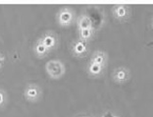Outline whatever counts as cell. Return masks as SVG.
I'll return each instance as SVG.
<instances>
[{
    "label": "cell",
    "instance_id": "6da1fadb",
    "mask_svg": "<svg viewBox=\"0 0 153 117\" xmlns=\"http://www.w3.org/2000/svg\"><path fill=\"white\" fill-rule=\"evenodd\" d=\"M46 71L51 78L58 79L64 75L65 67L64 64L59 60H52L46 64Z\"/></svg>",
    "mask_w": 153,
    "mask_h": 117
},
{
    "label": "cell",
    "instance_id": "7a4b0ae2",
    "mask_svg": "<svg viewBox=\"0 0 153 117\" xmlns=\"http://www.w3.org/2000/svg\"><path fill=\"white\" fill-rule=\"evenodd\" d=\"M74 18V12L72 11V9L65 7L58 14V23L63 27H68L73 23Z\"/></svg>",
    "mask_w": 153,
    "mask_h": 117
},
{
    "label": "cell",
    "instance_id": "3957f363",
    "mask_svg": "<svg viewBox=\"0 0 153 117\" xmlns=\"http://www.w3.org/2000/svg\"><path fill=\"white\" fill-rule=\"evenodd\" d=\"M113 15L118 21H126L130 17V7L128 4H116L113 9Z\"/></svg>",
    "mask_w": 153,
    "mask_h": 117
},
{
    "label": "cell",
    "instance_id": "277c9868",
    "mask_svg": "<svg viewBox=\"0 0 153 117\" xmlns=\"http://www.w3.org/2000/svg\"><path fill=\"white\" fill-rule=\"evenodd\" d=\"M130 71L127 67H118L113 72V80L118 84H124L130 79Z\"/></svg>",
    "mask_w": 153,
    "mask_h": 117
},
{
    "label": "cell",
    "instance_id": "5b68a950",
    "mask_svg": "<svg viewBox=\"0 0 153 117\" xmlns=\"http://www.w3.org/2000/svg\"><path fill=\"white\" fill-rule=\"evenodd\" d=\"M73 52L78 57H82L86 52H88V43L86 41L79 40L73 46Z\"/></svg>",
    "mask_w": 153,
    "mask_h": 117
},
{
    "label": "cell",
    "instance_id": "8992f818",
    "mask_svg": "<svg viewBox=\"0 0 153 117\" xmlns=\"http://www.w3.org/2000/svg\"><path fill=\"white\" fill-rule=\"evenodd\" d=\"M39 94H40L39 88L36 85L29 86V87L26 89V92H25L27 98L30 99V101H36L38 98V96H39Z\"/></svg>",
    "mask_w": 153,
    "mask_h": 117
},
{
    "label": "cell",
    "instance_id": "52a82bcc",
    "mask_svg": "<svg viewBox=\"0 0 153 117\" xmlns=\"http://www.w3.org/2000/svg\"><path fill=\"white\" fill-rule=\"evenodd\" d=\"M90 62L95 63L97 65H100L102 67H105L106 64V53L102 50H97L94 52V54L92 55V58Z\"/></svg>",
    "mask_w": 153,
    "mask_h": 117
},
{
    "label": "cell",
    "instance_id": "ba28073f",
    "mask_svg": "<svg viewBox=\"0 0 153 117\" xmlns=\"http://www.w3.org/2000/svg\"><path fill=\"white\" fill-rule=\"evenodd\" d=\"M78 27H79V30L92 29L93 28L92 21L88 16H86L83 14V15L79 16V18L78 19Z\"/></svg>",
    "mask_w": 153,
    "mask_h": 117
},
{
    "label": "cell",
    "instance_id": "9c48e42d",
    "mask_svg": "<svg viewBox=\"0 0 153 117\" xmlns=\"http://www.w3.org/2000/svg\"><path fill=\"white\" fill-rule=\"evenodd\" d=\"M40 41L47 47L48 50H50L51 48H53L55 46V44H56V37H55L54 34L51 33L45 34L42 37V39H40Z\"/></svg>",
    "mask_w": 153,
    "mask_h": 117
},
{
    "label": "cell",
    "instance_id": "30bf717a",
    "mask_svg": "<svg viewBox=\"0 0 153 117\" xmlns=\"http://www.w3.org/2000/svg\"><path fill=\"white\" fill-rule=\"evenodd\" d=\"M104 67L100 66V65H97L95 63H92L90 62L88 68V72L90 76H93V77H97V76H100L103 73Z\"/></svg>",
    "mask_w": 153,
    "mask_h": 117
},
{
    "label": "cell",
    "instance_id": "8fae6325",
    "mask_svg": "<svg viewBox=\"0 0 153 117\" xmlns=\"http://www.w3.org/2000/svg\"><path fill=\"white\" fill-rule=\"evenodd\" d=\"M79 37H81V40L86 41L89 40L92 37V36L94 34V29H86V30H79Z\"/></svg>",
    "mask_w": 153,
    "mask_h": 117
},
{
    "label": "cell",
    "instance_id": "7c38bea8",
    "mask_svg": "<svg viewBox=\"0 0 153 117\" xmlns=\"http://www.w3.org/2000/svg\"><path fill=\"white\" fill-rule=\"evenodd\" d=\"M34 51H36V53L38 55V56H44L45 54H47V52L49 50H48L47 47L45 46L44 44L39 40L36 44V47H34Z\"/></svg>",
    "mask_w": 153,
    "mask_h": 117
},
{
    "label": "cell",
    "instance_id": "4fadbf2b",
    "mask_svg": "<svg viewBox=\"0 0 153 117\" xmlns=\"http://www.w3.org/2000/svg\"><path fill=\"white\" fill-rule=\"evenodd\" d=\"M2 101H3V95H2V92H0V103Z\"/></svg>",
    "mask_w": 153,
    "mask_h": 117
},
{
    "label": "cell",
    "instance_id": "5bb4252c",
    "mask_svg": "<svg viewBox=\"0 0 153 117\" xmlns=\"http://www.w3.org/2000/svg\"><path fill=\"white\" fill-rule=\"evenodd\" d=\"M2 63H3V59H2L1 57H0V66H1V65H2Z\"/></svg>",
    "mask_w": 153,
    "mask_h": 117
},
{
    "label": "cell",
    "instance_id": "9a60e30c",
    "mask_svg": "<svg viewBox=\"0 0 153 117\" xmlns=\"http://www.w3.org/2000/svg\"><path fill=\"white\" fill-rule=\"evenodd\" d=\"M151 28H152V30H153V18H152V21H151Z\"/></svg>",
    "mask_w": 153,
    "mask_h": 117
}]
</instances>
